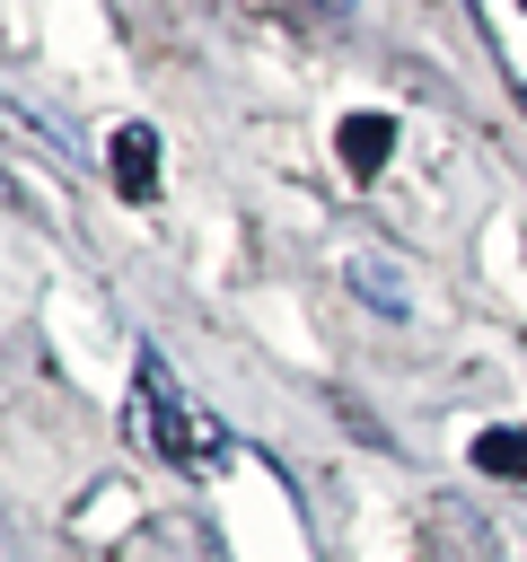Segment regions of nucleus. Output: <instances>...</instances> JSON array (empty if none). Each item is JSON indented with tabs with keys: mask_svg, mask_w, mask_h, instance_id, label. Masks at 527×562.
Masks as SVG:
<instances>
[{
	"mask_svg": "<svg viewBox=\"0 0 527 562\" xmlns=\"http://www.w3.org/2000/svg\"><path fill=\"white\" fill-rule=\"evenodd\" d=\"M316 9H325V18H343V9H351V0H316Z\"/></svg>",
	"mask_w": 527,
	"mask_h": 562,
	"instance_id": "7",
	"label": "nucleus"
},
{
	"mask_svg": "<svg viewBox=\"0 0 527 562\" xmlns=\"http://www.w3.org/2000/svg\"><path fill=\"white\" fill-rule=\"evenodd\" d=\"M343 281H351L378 316H404V307H413V299H404V272H395L386 255H369V246H351V255H343Z\"/></svg>",
	"mask_w": 527,
	"mask_h": 562,
	"instance_id": "3",
	"label": "nucleus"
},
{
	"mask_svg": "<svg viewBox=\"0 0 527 562\" xmlns=\"http://www.w3.org/2000/svg\"><path fill=\"white\" fill-rule=\"evenodd\" d=\"M105 167H114V193H123V202H149V193H158V132H149V123H123V132L105 140Z\"/></svg>",
	"mask_w": 527,
	"mask_h": 562,
	"instance_id": "2",
	"label": "nucleus"
},
{
	"mask_svg": "<svg viewBox=\"0 0 527 562\" xmlns=\"http://www.w3.org/2000/svg\"><path fill=\"white\" fill-rule=\"evenodd\" d=\"M132 430L167 457V465H184V474H211V465H228V430L176 386V369L141 342V360H132Z\"/></svg>",
	"mask_w": 527,
	"mask_h": 562,
	"instance_id": "1",
	"label": "nucleus"
},
{
	"mask_svg": "<svg viewBox=\"0 0 527 562\" xmlns=\"http://www.w3.org/2000/svg\"><path fill=\"white\" fill-rule=\"evenodd\" d=\"M474 18H483V35L501 44V61H509V88L527 97V9H518V0H474Z\"/></svg>",
	"mask_w": 527,
	"mask_h": 562,
	"instance_id": "5",
	"label": "nucleus"
},
{
	"mask_svg": "<svg viewBox=\"0 0 527 562\" xmlns=\"http://www.w3.org/2000/svg\"><path fill=\"white\" fill-rule=\"evenodd\" d=\"M474 465H483V474L527 483V430H483V439H474Z\"/></svg>",
	"mask_w": 527,
	"mask_h": 562,
	"instance_id": "6",
	"label": "nucleus"
},
{
	"mask_svg": "<svg viewBox=\"0 0 527 562\" xmlns=\"http://www.w3.org/2000/svg\"><path fill=\"white\" fill-rule=\"evenodd\" d=\"M334 149H343V167H351V176H378V167H386V149H395V123H386V114H343Z\"/></svg>",
	"mask_w": 527,
	"mask_h": 562,
	"instance_id": "4",
	"label": "nucleus"
}]
</instances>
